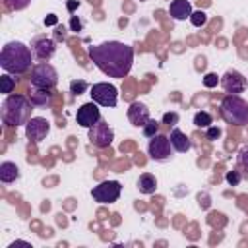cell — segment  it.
<instances>
[{
  "instance_id": "obj_13",
  "label": "cell",
  "mask_w": 248,
  "mask_h": 248,
  "mask_svg": "<svg viewBox=\"0 0 248 248\" xmlns=\"http://www.w3.org/2000/svg\"><path fill=\"white\" fill-rule=\"evenodd\" d=\"M48 132H50V122H48L46 118H43V116H33V118L25 124V136H27L31 141H35V143L43 141V140L48 136Z\"/></svg>"
},
{
  "instance_id": "obj_15",
  "label": "cell",
  "mask_w": 248,
  "mask_h": 248,
  "mask_svg": "<svg viewBox=\"0 0 248 248\" xmlns=\"http://www.w3.org/2000/svg\"><path fill=\"white\" fill-rule=\"evenodd\" d=\"M192 4L188 2V0H172L170 2V6H169V14L176 19V21H184L186 17L190 19V16H192Z\"/></svg>"
},
{
  "instance_id": "obj_30",
  "label": "cell",
  "mask_w": 248,
  "mask_h": 248,
  "mask_svg": "<svg viewBox=\"0 0 248 248\" xmlns=\"http://www.w3.org/2000/svg\"><path fill=\"white\" fill-rule=\"evenodd\" d=\"M176 122H178V114L176 112H167L163 116V124H167V126H176Z\"/></svg>"
},
{
  "instance_id": "obj_19",
  "label": "cell",
  "mask_w": 248,
  "mask_h": 248,
  "mask_svg": "<svg viewBox=\"0 0 248 248\" xmlns=\"http://www.w3.org/2000/svg\"><path fill=\"white\" fill-rule=\"evenodd\" d=\"M50 99H52L50 89H37V87H33V89L29 91V101H31L35 107H46V105L50 103Z\"/></svg>"
},
{
  "instance_id": "obj_26",
  "label": "cell",
  "mask_w": 248,
  "mask_h": 248,
  "mask_svg": "<svg viewBox=\"0 0 248 248\" xmlns=\"http://www.w3.org/2000/svg\"><path fill=\"white\" fill-rule=\"evenodd\" d=\"M221 79H219V76L217 74H213V72H209V74H205L203 76V85L205 87H217V83H219Z\"/></svg>"
},
{
  "instance_id": "obj_14",
  "label": "cell",
  "mask_w": 248,
  "mask_h": 248,
  "mask_svg": "<svg viewBox=\"0 0 248 248\" xmlns=\"http://www.w3.org/2000/svg\"><path fill=\"white\" fill-rule=\"evenodd\" d=\"M149 118L151 116H149V108H147L145 103H140V101L130 103V107H128V120H130L132 126H136V128L141 126L143 128Z\"/></svg>"
},
{
  "instance_id": "obj_31",
  "label": "cell",
  "mask_w": 248,
  "mask_h": 248,
  "mask_svg": "<svg viewBox=\"0 0 248 248\" xmlns=\"http://www.w3.org/2000/svg\"><path fill=\"white\" fill-rule=\"evenodd\" d=\"M66 39V27L64 25H56L54 27V41H64Z\"/></svg>"
},
{
  "instance_id": "obj_1",
  "label": "cell",
  "mask_w": 248,
  "mask_h": 248,
  "mask_svg": "<svg viewBox=\"0 0 248 248\" xmlns=\"http://www.w3.org/2000/svg\"><path fill=\"white\" fill-rule=\"evenodd\" d=\"M89 58L108 78H126L134 64V48L120 41H105L89 46Z\"/></svg>"
},
{
  "instance_id": "obj_24",
  "label": "cell",
  "mask_w": 248,
  "mask_h": 248,
  "mask_svg": "<svg viewBox=\"0 0 248 248\" xmlns=\"http://www.w3.org/2000/svg\"><path fill=\"white\" fill-rule=\"evenodd\" d=\"M87 87H89V85H87V81H83V79H74V81H70V91H72L74 95H81Z\"/></svg>"
},
{
  "instance_id": "obj_34",
  "label": "cell",
  "mask_w": 248,
  "mask_h": 248,
  "mask_svg": "<svg viewBox=\"0 0 248 248\" xmlns=\"http://www.w3.org/2000/svg\"><path fill=\"white\" fill-rule=\"evenodd\" d=\"M45 23H46V25H52V23H56V17H54V14H50V16L45 19Z\"/></svg>"
},
{
  "instance_id": "obj_11",
  "label": "cell",
  "mask_w": 248,
  "mask_h": 248,
  "mask_svg": "<svg viewBox=\"0 0 248 248\" xmlns=\"http://www.w3.org/2000/svg\"><path fill=\"white\" fill-rule=\"evenodd\" d=\"M221 87L225 89V93L229 95H238L246 89V78L238 72V70H227L221 76Z\"/></svg>"
},
{
  "instance_id": "obj_18",
  "label": "cell",
  "mask_w": 248,
  "mask_h": 248,
  "mask_svg": "<svg viewBox=\"0 0 248 248\" xmlns=\"http://www.w3.org/2000/svg\"><path fill=\"white\" fill-rule=\"evenodd\" d=\"M136 186H138V190L141 194H147V196L149 194H155V190H157V178L151 172H143V174H140Z\"/></svg>"
},
{
  "instance_id": "obj_22",
  "label": "cell",
  "mask_w": 248,
  "mask_h": 248,
  "mask_svg": "<svg viewBox=\"0 0 248 248\" xmlns=\"http://www.w3.org/2000/svg\"><path fill=\"white\" fill-rule=\"evenodd\" d=\"M141 132H143L145 138H153L155 134H159V122H157L155 118H149V120L145 122V126L141 128Z\"/></svg>"
},
{
  "instance_id": "obj_3",
  "label": "cell",
  "mask_w": 248,
  "mask_h": 248,
  "mask_svg": "<svg viewBox=\"0 0 248 248\" xmlns=\"http://www.w3.org/2000/svg\"><path fill=\"white\" fill-rule=\"evenodd\" d=\"M33 103L29 101V97L25 95H8L4 101H2V107H0V116H2V122L10 128H17V126H25L33 116Z\"/></svg>"
},
{
  "instance_id": "obj_32",
  "label": "cell",
  "mask_w": 248,
  "mask_h": 248,
  "mask_svg": "<svg viewBox=\"0 0 248 248\" xmlns=\"http://www.w3.org/2000/svg\"><path fill=\"white\" fill-rule=\"evenodd\" d=\"M17 246H19V248H33V246H31L29 242H25V240H16V242H12L8 248H17Z\"/></svg>"
},
{
  "instance_id": "obj_29",
  "label": "cell",
  "mask_w": 248,
  "mask_h": 248,
  "mask_svg": "<svg viewBox=\"0 0 248 248\" xmlns=\"http://www.w3.org/2000/svg\"><path fill=\"white\" fill-rule=\"evenodd\" d=\"M221 136V128H217V126H207L205 128V138L207 140H217Z\"/></svg>"
},
{
  "instance_id": "obj_16",
  "label": "cell",
  "mask_w": 248,
  "mask_h": 248,
  "mask_svg": "<svg viewBox=\"0 0 248 248\" xmlns=\"http://www.w3.org/2000/svg\"><path fill=\"white\" fill-rule=\"evenodd\" d=\"M170 143H172V149L178 151V153H186V151L192 149V141L178 128H172V132H170Z\"/></svg>"
},
{
  "instance_id": "obj_25",
  "label": "cell",
  "mask_w": 248,
  "mask_h": 248,
  "mask_svg": "<svg viewBox=\"0 0 248 248\" xmlns=\"http://www.w3.org/2000/svg\"><path fill=\"white\" fill-rule=\"evenodd\" d=\"M225 180H227L231 186H238L240 180H242V174H240L238 169H232V170H229V172L225 174Z\"/></svg>"
},
{
  "instance_id": "obj_4",
  "label": "cell",
  "mask_w": 248,
  "mask_h": 248,
  "mask_svg": "<svg viewBox=\"0 0 248 248\" xmlns=\"http://www.w3.org/2000/svg\"><path fill=\"white\" fill-rule=\"evenodd\" d=\"M221 118L231 126H244L248 124V101L240 95H225L219 105Z\"/></svg>"
},
{
  "instance_id": "obj_33",
  "label": "cell",
  "mask_w": 248,
  "mask_h": 248,
  "mask_svg": "<svg viewBox=\"0 0 248 248\" xmlns=\"http://www.w3.org/2000/svg\"><path fill=\"white\" fill-rule=\"evenodd\" d=\"M70 25H72V29H74V31H79V29H81V21H79L76 16H72V19H70Z\"/></svg>"
},
{
  "instance_id": "obj_9",
  "label": "cell",
  "mask_w": 248,
  "mask_h": 248,
  "mask_svg": "<svg viewBox=\"0 0 248 248\" xmlns=\"http://www.w3.org/2000/svg\"><path fill=\"white\" fill-rule=\"evenodd\" d=\"M112 140H114V132H112V128L108 126V122H105L103 118H101L97 124H93V126L89 128V141H91L95 147L105 149V147H108V145L112 143Z\"/></svg>"
},
{
  "instance_id": "obj_7",
  "label": "cell",
  "mask_w": 248,
  "mask_h": 248,
  "mask_svg": "<svg viewBox=\"0 0 248 248\" xmlns=\"http://www.w3.org/2000/svg\"><path fill=\"white\" fill-rule=\"evenodd\" d=\"M120 192H122V184L118 180H103L97 186H93L91 196L99 203H114L120 198Z\"/></svg>"
},
{
  "instance_id": "obj_8",
  "label": "cell",
  "mask_w": 248,
  "mask_h": 248,
  "mask_svg": "<svg viewBox=\"0 0 248 248\" xmlns=\"http://www.w3.org/2000/svg\"><path fill=\"white\" fill-rule=\"evenodd\" d=\"M91 99L101 107H116L118 103V91L112 83H95L91 85Z\"/></svg>"
},
{
  "instance_id": "obj_23",
  "label": "cell",
  "mask_w": 248,
  "mask_h": 248,
  "mask_svg": "<svg viewBox=\"0 0 248 248\" xmlns=\"http://www.w3.org/2000/svg\"><path fill=\"white\" fill-rule=\"evenodd\" d=\"M205 21H207V14L205 12H192V16H190V23L194 25V27H202V25H205Z\"/></svg>"
},
{
  "instance_id": "obj_12",
  "label": "cell",
  "mask_w": 248,
  "mask_h": 248,
  "mask_svg": "<svg viewBox=\"0 0 248 248\" xmlns=\"http://www.w3.org/2000/svg\"><path fill=\"white\" fill-rule=\"evenodd\" d=\"M101 120V110H99V105L95 101L91 103H83L78 112H76V122L81 126V128H91L93 124H97Z\"/></svg>"
},
{
  "instance_id": "obj_20",
  "label": "cell",
  "mask_w": 248,
  "mask_h": 248,
  "mask_svg": "<svg viewBox=\"0 0 248 248\" xmlns=\"http://www.w3.org/2000/svg\"><path fill=\"white\" fill-rule=\"evenodd\" d=\"M211 124H213V116H211L207 110H200V112L194 114V126H198V128H207V126H211Z\"/></svg>"
},
{
  "instance_id": "obj_27",
  "label": "cell",
  "mask_w": 248,
  "mask_h": 248,
  "mask_svg": "<svg viewBox=\"0 0 248 248\" xmlns=\"http://www.w3.org/2000/svg\"><path fill=\"white\" fill-rule=\"evenodd\" d=\"M6 4L10 10H23L31 4V0H6Z\"/></svg>"
},
{
  "instance_id": "obj_5",
  "label": "cell",
  "mask_w": 248,
  "mask_h": 248,
  "mask_svg": "<svg viewBox=\"0 0 248 248\" xmlns=\"http://www.w3.org/2000/svg\"><path fill=\"white\" fill-rule=\"evenodd\" d=\"M58 85V72L48 62H37L31 68V87L37 89H54Z\"/></svg>"
},
{
  "instance_id": "obj_28",
  "label": "cell",
  "mask_w": 248,
  "mask_h": 248,
  "mask_svg": "<svg viewBox=\"0 0 248 248\" xmlns=\"http://www.w3.org/2000/svg\"><path fill=\"white\" fill-rule=\"evenodd\" d=\"M238 165H240L244 170H248V145H244V147L238 151Z\"/></svg>"
},
{
  "instance_id": "obj_21",
  "label": "cell",
  "mask_w": 248,
  "mask_h": 248,
  "mask_svg": "<svg viewBox=\"0 0 248 248\" xmlns=\"http://www.w3.org/2000/svg\"><path fill=\"white\" fill-rule=\"evenodd\" d=\"M14 85H16V79L12 78V74H4V76H0V91L2 93H6V95H10L12 93V89H14Z\"/></svg>"
},
{
  "instance_id": "obj_2",
  "label": "cell",
  "mask_w": 248,
  "mask_h": 248,
  "mask_svg": "<svg viewBox=\"0 0 248 248\" xmlns=\"http://www.w3.org/2000/svg\"><path fill=\"white\" fill-rule=\"evenodd\" d=\"M33 50L21 41H10L0 50V66L12 76H21L31 70Z\"/></svg>"
},
{
  "instance_id": "obj_10",
  "label": "cell",
  "mask_w": 248,
  "mask_h": 248,
  "mask_svg": "<svg viewBox=\"0 0 248 248\" xmlns=\"http://www.w3.org/2000/svg\"><path fill=\"white\" fill-rule=\"evenodd\" d=\"M31 50H33V54H35L37 60L48 62L54 56V52H56V41L50 39V37H46V35H37L31 41Z\"/></svg>"
},
{
  "instance_id": "obj_6",
  "label": "cell",
  "mask_w": 248,
  "mask_h": 248,
  "mask_svg": "<svg viewBox=\"0 0 248 248\" xmlns=\"http://www.w3.org/2000/svg\"><path fill=\"white\" fill-rule=\"evenodd\" d=\"M147 153L153 161L157 163H165L172 157V143H170V138L169 136H163V134H155L153 138H149V143H147Z\"/></svg>"
},
{
  "instance_id": "obj_17",
  "label": "cell",
  "mask_w": 248,
  "mask_h": 248,
  "mask_svg": "<svg viewBox=\"0 0 248 248\" xmlns=\"http://www.w3.org/2000/svg\"><path fill=\"white\" fill-rule=\"evenodd\" d=\"M19 178V167L12 161H2L0 163V180L4 184H12Z\"/></svg>"
}]
</instances>
